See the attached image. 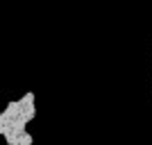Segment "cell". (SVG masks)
I'll list each match as a JSON object with an SVG mask.
<instances>
[{"mask_svg": "<svg viewBox=\"0 0 152 145\" xmlns=\"http://www.w3.org/2000/svg\"><path fill=\"white\" fill-rule=\"evenodd\" d=\"M32 141H34V138H32V134H30V132H25V134H23V136L18 138V143H16V145H32Z\"/></svg>", "mask_w": 152, "mask_h": 145, "instance_id": "cell-1", "label": "cell"}]
</instances>
